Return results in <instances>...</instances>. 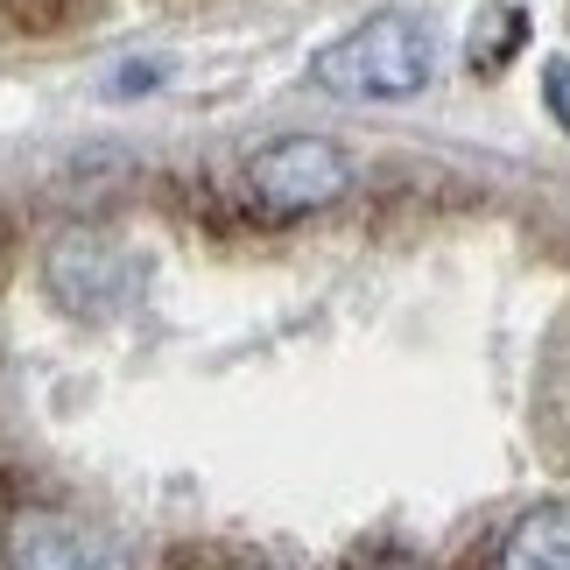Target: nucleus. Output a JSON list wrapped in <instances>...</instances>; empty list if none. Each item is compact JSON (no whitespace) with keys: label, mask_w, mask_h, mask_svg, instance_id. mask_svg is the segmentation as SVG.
Here are the masks:
<instances>
[{"label":"nucleus","mask_w":570,"mask_h":570,"mask_svg":"<svg viewBox=\"0 0 570 570\" xmlns=\"http://www.w3.org/2000/svg\"><path fill=\"white\" fill-rule=\"evenodd\" d=\"M303 78H311L317 92H332V99H353V106L415 99L436 78V29L423 14H402V8L366 14L345 36L324 42Z\"/></svg>","instance_id":"obj_1"},{"label":"nucleus","mask_w":570,"mask_h":570,"mask_svg":"<svg viewBox=\"0 0 570 570\" xmlns=\"http://www.w3.org/2000/svg\"><path fill=\"white\" fill-rule=\"evenodd\" d=\"M345 190H353V163L324 135H282L268 148H254V163H247V197L275 218L332 212Z\"/></svg>","instance_id":"obj_2"},{"label":"nucleus","mask_w":570,"mask_h":570,"mask_svg":"<svg viewBox=\"0 0 570 570\" xmlns=\"http://www.w3.org/2000/svg\"><path fill=\"white\" fill-rule=\"evenodd\" d=\"M0 563L8 570H135L106 529L63 514V508H21L0 529Z\"/></svg>","instance_id":"obj_3"},{"label":"nucleus","mask_w":570,"mask_h":570,"mask_svg":"<svg viewBox=\"0 0 570 570\" xmlns=\"http://www.w3.org/2000/svg\"><path fill=\"white\" fill-rule=\"evenodd\" d=\"M42 282H50V296L63 311H114L120 289H127V261L106 233H57L50 254H42Z\"/></svg>","instance_id":"obj_4"},{"label":"nucleus","mask_w":570,"mask_h":570,"mask_svg":"<svg viewBox=\"0 0 570 570\" xmlns=\"http://www.w3.org/2000/svg\"><path fill=\"white\" fill-rule=\"evenodd\" d=\"M500 570H570V500H542L508 529Z\"/></svg>","instance_id":"obj_5"},{"label":"nucleus","mask_w":570,"mask_h":570,"mask_svg":"<svg viewBox=\"0 0 570 570\" xmlns=\"http://www.w3.org/2000/svg\"><path fill=\"white\" fill-rule=\"evenodd\" d=\"M542 106H550V120L570 135V57H550V63H542Z\"/></svg>","instance_id":"obj_6"},{"label":"nucleus","mask_w":570,"mask_h":570,"mask_svg":"<svg viewBox=\"0 0 570 570\" xmlns=\"http://www.w3.org/2000/svg\"><path fill=\"white\" fill-rule=\"evenodd\" d=\"M156 85H163V63H127V71H120L114 85H106V92L127 99V92H156Z\"/></svg>","instance_id":"obj_7"},{"label":"nucleus","mask_w":570,"mask_h":570,"mask_svg":"<svg viewBox=\"0 0 570 570\" xmlns=\"http://www.w3.org/2000/svg\"><path fill=\"white\" fill-rule=\"evenodd\" d=\"M345 570H430V563L409 557V550H366V557H353Z\"/></svg>","instance_id":"obj_8"},{"label":"nucleus","mask_w":570,"mask_h":570,"mask_svg":"<svg viewBox=\"0 0 570 570\" xmlns=\"http://www.w3.org/2000/svg\"><path fill=\"white\" fill-rule=\"evenodd\" d=\"M226 570H289V563H275V557H239V550H226Z\"/></svg>","instance_id":"obj_9"}]
</instances>
